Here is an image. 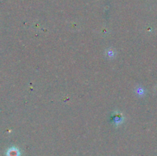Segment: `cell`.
Wrapping results in <instances>:
<instances>
[{"label": "cell", "mask_w": 157, "mask_h": 156, "mask_svg": "<svg viewBox=\"0 0 157 156\" xmlns=\"http://www.w3.org/2000/svg\"><path fill=\"white\" fill-rule=\"evenodd\" d=\"M6 155L7 156H20V151L15 147H12V148H9L6 152Z\"/></svg>", "instance_id": "obj_1"}]
</instances>
